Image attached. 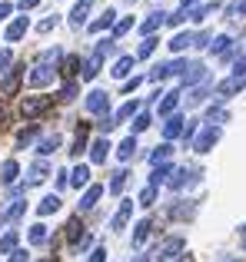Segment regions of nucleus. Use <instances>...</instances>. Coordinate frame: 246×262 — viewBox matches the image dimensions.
<instances>
[{
  "instance_id": "32",
  "label": "nucleus",
  "mask_w": 246,
  "mask_h": 262,
  "mask_svg": "<svg viewBox=\"0 0 246 262\" xmlns=\"http://www.w3.org/2000/svg\"><path fill=\"white\" fill-rule=\"evenodd\" d=\"M150 229H153V223H150V219H140L136 229H133V246H143V239L150 236Z\"/></svg>"
},
{
  "instance_id": "60",
  "label": "nucleus",
  "mask_w": 246,
  "mask_h": 262,
  "mask_svg": "<svg viewBox=\"0 0 246 262\" xmlns=\"http://www.w3.org/2000/svg\"><path fill=\"white\" fill-rule=\"evenodd\" d=\"M193 4H196V0H180V7H183V13H187V10H190V7H193Z\"/></svg>"
},
{
  "instance_id": "53",
  "label": "nucleus",
  "mask_w": 246,
  "mask_h": 262,
  "mask_svg": "<svg viewBox=\"0 0 246 262\" xmlns=\"http://www.w3.org/2000/svg\"><path fill=\"white\" fill-rule=\"evenodd\" d=\"M87 262H107V249H104V246H97V249L90 252V259H87Z\"/></svg>"
},
{
  "instance_id": "47",
  "label": "nucleus",
  "mask_w": 246,
  "mask_h": 262,
  "mask_svg": "<svg viewBox=\"0 0 246 262\" xmlns=\"http://www.w3.org/2000/svg\"><path fill=\"white\" fill-rule=\"evenodd\" d=\"M57 24H60V17H57V13H50L47 20H40V24H37V30H40V33H50Z\"/></svg>"
},
{
  "instance_id": "41",
  "label": "nucleus",
  "mask_w": 246,
  "mask_h": 262,
  "mask_svg": "<svg viewBox=\"0 0 246 262\" xmlns=\"http://www.w3.org/2000/svg\"><path fill=\"white\" fill-rule=\"evenodd\" d=\"M24 209H27V203H24V199H17V203H13L0 219H4V223H13V219H20V212H24Z\"/></svg>"
},
{
  "instance_id": "11",
  "label": "nucleus",
  "mask_w": 246,
  "mask_h": 262,
  "mask_svg": "<svg viewBox=\"0 0 246 262\" xmlns=\"http://www.w3.org/2000/svg\"><path fill=\"white\" fill-rule=\"evenodd\" d=\"M100 67H104V53L93 50V53H90V60H87V63L80 67V80H87V83H90V80L100 73Z\"/></svg>"
},
{
  "instance_id": "1",
  "label": "nucleus",
  "mask_w": 246,
  "mask_h": 262,
  "mask_svg": "<svg viewBox=\"0 0 246 262\" xmlns=\"http://www.w3.org/2000/svg\"><path fill=\"white\" fill-rule=\"evenodd\" d=\"M57 60H60V50H44L40 53V60H37V67L30 70V77H27V83L30 86H47L53 80V67H57Z\"/></svg>"
},
{
  "instance_id": "10",
  "label": "nucleus",
  "mask_w": 246,
  "mask_h": 262,
  "mask_svg": "<svg viewBox=\"0 0 246 262\" xmlns=\"http://www.w3.org/2000/svg\"><path fill=\"white\" fill-rule=\"evenodd\" d=\"M20 83H24V70H10L4 77V83H0V96H17Z\"/></svg>"
},
{
  "instance_id": "16",
  "label": "nucleus",
  "mask_w": 246,
  "mask_h": 262,
  "mask_svg": "<svg viewBox=\"0 0 246 262\" xmlns=\"http://www.w3.org/2000/svg\"><path fill=\"white\" fill-rule=\"evenodd\" d=\"M104 196V186H87L84 199H80V212H90L93 206H97V199Z\"/></svg>"
},
{
  "instance_id": "48",
  "label": "nucleus",
  "mask_w": 246,
  "mask_h": 262,
  "mask_svg": "<svg viewBox=\"0 0 246 262\" xmlns=\"http://www.w3.org/2000/svg\"><path fill=\"white\" fill-rule=\"evenodd\" d=\"M130 27H133V17H127V20H120V24H113V40H120L123 33L130 30Z\"/></svg>"
},
{
  "instance_id": "61",
  "label": "nucleus",
  "mask_w": 246,
  "mask_h": 262,
  "mask_svg": "<svg viewBox=\"0 0 246 262\" xmlns=\"http://www.w3.org/2000/svg\"><path fill=\"white\" fill-rule=\"evenodd\" d=\"M176 262H193V256H180V259H176Z\"/></svg>"
},
{
  "instance_id": "62",
  "label": "nucleus",
  "mask_w": 246,
  "mask_h": 262,
  "mask_svg": "<svg viewBox=\"0 0 246 262\" xmlns=\"http://www.w3.org/2000/svg\"><path fill=\"white\" fill-rule=\"evenodd\" d=\"M133 262H147V256H136V259H133Z\"/></svg>"
},
{
  "instance_id": "38",
  "label": "nucleus",
  "mask_w": 246,
  "mask_h": 262,
  "mask_svg": "<svg viewBox=\"0 0 246 262\" xmlns=\"http://www.w3.org/2000/svg\"><path fill=\"white\" fill-rule=\"evenodd\" d=\"M87 129H90V126H87V123H80V129H77V140H73V156H80V153L87 149Z\"/></svg>"
},
{
  "instance_id": "4",
  "label": "nucleus",
  "mask_w": 246,
  "mask_h": 262,
  "mask_svg": "<svg viewBox=\"0 0 246 262\" xmlns=\"http://www.w3.org/2000/svg\"><path fill=\"white\" fill-rule=\"evenodd\" d=\"M183 70H187V60H167V63H156L153 67V73H150V80H167V77H173V73H180L183 77Z\"/></svg>"
},
{
  "instance_id": "45",
  "label": "nucleus",
  "mask_w": 246,
  "mask_h": 262,
  "mask_svg": "<svg viewBox=\"0 0 246 262\" xmlns=\"http://www.w3.org/2000/svg\"><path fill=\"white\" fill-rule=\"evenodd\" d=\"M150 123H153V120H150L147 110H143V113H136V120H133V133H143V129H147Z\"/></svg>"
},
{
  "instance_id": "5",
  "label": "nucleus",
  "mask_w": 246,
  "mask_h": 262,
  "mask_svg": "<svg viewBox=\"0 0 246 262\" xmlns=\"http://www.w3.org/2000/svg\"><path fill=\"white\" fill-rule=\"evenodd\" d=\"M180 252H183V236H170L167 243H160L156 259L160 262H173V259H180Z\"/></svg>"
},
{
  "instance_id": "27",
  "label": "nucleus",
  "mask_w": 246,
  "mask_h": 262,
  "mask_svg": "<svg viewBox=\"0 0 246 262\" xmlns=\"http://www.w3.org/2000/svg\"><path fill=\"white\" fill-rule=\"evenodd\" d=\"M84 236H87V232H84V226H80V219H77V216H73L70 223H67V243H73V246H77Z\"/></svg>"
},
{
  "instance_id": "22",
  "label": "nucleus",
  "mask_w": 246,
  "mask_h": 262,
  "mask_svg": "<svg viewBox=\"0 0 246 262\" xmlns=\"http://www.w3.org/2000/svg\"><path fill=\"white\" fill-rule=\"evenodd\" d=\"M193 40H196V33H176V37L170 40V50H173V53H183L187 47H193Z\"/></svg>"
},
{
  "instance_id": "58",
  "label": "nucleus",
  "mask_w": 246,
  "mask_h": 262,
  "mask_svg": "<svg viewBox=\"0 0 246 262\" xmlns=\"http://www.w3.org/2000/svg\"><path fill=\"white\" fill-rule=\"evenodd\" d=\"M140 86V77H133V80H127V83H123V93H133V90Z\"/></svg>"
},
{
  "instance_id": "26",
  "label": "nucleus",
  "mask_w": 246,
  "mask_h": 262,
  "mask_svg": "<svg viewBox=\"0 0 246 262\" xmlns=\"http://www.w3.org/2000/svg\"><path fill=\"white\" fill-rule=\"evenodd\" d=\"M117 156H120L123 163L133 160V156H136V136H127V140L120 143V146H117Z\"/></svg>"
},
{
  "instance_id": "24",
  "label": "nucleus",
  "mask_w": 246,
  "mask_h": 262,
  "mask_svg": "<svg viewBox=\"0 0 246 262\" xmlns=\"http://www.w3.org/2000/svg\"><path fill=\"white\" fill-rule=\"evenodd\" d=\"M113 20H117V10H107L100 20H93V24H90V33H104V30H110Z\"/></svg>"
},
{
  "instance_id": "2",
  "label": "nucleus",
  "mask_w": 246,
  "mask_h": 262,
  "mask_svg": "<svg viewBox=\"0 0 246 262\" xmlns=\"http://www.w3.org/2000/svg\"><path fill=\"white\" fill-rule=\"evenodd\" d=\"M50 106H53L50 96H27V100L20 103V116H24V120H37V116H44Z\"/></svg>"
},
{
  "instance_id": "23",
  "label": "nucleus",
  "mask_w": 246,
  "mask_h": 262,
  "mask_svg": "<svg viewBox=\"0 0 246 262\" xmlns=\"http://www.w3.org/2000/svg\"><path fill=\"white\" fill-rule=\"evenodd\" d=\"M170 156H173V146H170V143H160V146L150 153V163H153V166H163Z\"/></svg>"
},
{
  "instance_id": "42",
  "label": "nucleus",
  "mask_w": 246,
  "mask_h": 262,
  "mask_svg": "<svg viewBox=\"0 0 246 262\" xmlns=\"http://www.w3.org/2000/svg\"><path fill=\"white\" fill-rule=\"evenodd\" d=\"M216 10V4H203V7H193V10H187V17L190 20H203L207 13H213Z\"/></svg>"
},
{
  "instance_id": "46",
  "label": "nucleus",
  "mask_w": 246,
  "mask_h": 262,
  "mask_svg": "<svg viewBox=\"0 0 246 262\" xmlns=\"http://www.w3.org/2000/svg\"><path fill=\"white\" fill-rule=\"evenodd\" d=\"M233 77H246V50L236 53V60H233Z\"/></svg>"
},
{
  "instance_id": "57",
  "label": "nucleus",
  "mask_w": 246,
  "mask_h": 262,
  "mask_svg": "<svg viewBox=\"0 0 246 262\" xmlns=\"http://www.w3.org/2000/svg\"><path fill=\"white\" fill-rule=\"evenodd\" d=\"M30 256H27V249H17V252H10V262H27Z\"/></svg>"
},
{
  "instance_id": "30",
  "label": "nucleus",
  "mask_w": 246,
  "mask_h": 262,
  "mask_svg": "<svg viewBox=\"0 0 246 262\" xmlns=\"http://www.w3.org/2000/svg\"><path fill=\"white\" fill-rule=\"evenodd\" d=\"M127 169H117V173H113V179H110V186H107V192H113V196H120L123 192V186H127Z\"/></svg>"
},
{
  "instance_id": "33",
  "label": "nucleus",
  "mask_w": 246,
  "mask_h": 262,
  "mask_svg": "<svg viewBox=\"0 0 246 262\" xmlns=\"http://www.w3.org/2000/svg\"><path fill=\"white\" fill-rule=\"evenodd\" d=\"M47 173H50L47 160H37V163L30 166V183H44V179H47Z\"/></svg>"
},
{
  "instance_id": "15",
  "label": "nucleus",
  "mask_w": 246,
  "mask_h": 262,
  "mask_svg": "<svg viewBox=\"0 0 246 262\" xmlns=\"http://www.w3.org/2000/svg\"><path fill=\"white\" fill-rule=\"evenodd\" d=\"M163 24H167V13H147V20L140 24V33H143V37H153Z\"/></svg>"
},
{
  "instance_id": "63",
  "label": "nucleus",
  "mask_w": 246,
  "mask_h": 262,
  "mask_svg": "<svg viewBox=\"0 0 246 262\" xmlns=\"http://www.w3.org/2000/svg\"><path fill=\"white\" fill-rule=\"evenodd\" d=\"M230 262H240V259H230Z\"/></svg>"
},
{
  "instance_id": "20",
  "label": "nucleus",
  "mask_w": 246,
  "mask_h": 262,
  "mask_svg": "<svg viewBox=\"0 0 246 262\" xmlns=\"http://www.w3.org/2000/svg\"><path fill=\"white\" fill-rule=\"evenodd\" d=\"M176 103H180V93H163V100H160V106H156V113L160 116H173V110H176Z\"/></svg>"
},
{
  "instance_id": "59",
  "label": "nucleus",
  "mask_w": 246,
  "mask_h": 262,
  "mask_svg": "<svg viewBox=\"0 0 246 262\" xmlns=\"http://www.w3.org/2000/svg\"><path fill=\"white\" fill-rule=\"evenodd\" d=\"M40 0H20V10H30V7H37Z\"/></svg>"
},
{
  "instance_id": "55",
  "label": "nucleus",
  "mask_w": 246,
  "mask_h": 262,
  "mask_svg": "<svg viewBox=\"0 0 246 262\" xmlns=\"http://www.w3.org/2000/svg\"><path fill=\"white\" fill-rule=\"evenodd\" d=\"M113 126H117V123H113V116H107V113H104V120H100V129H104V133H110Z\"/></svg>"
},
{
  "instance_id": "7",
  "label": "nucleus",
  "mask_w": 246,
  "mask_h": 262,
  "mask_svg": "<svg viewBox=\"0 0 246 262\" xmlns=\"http://www.w3.org/2000/svg\"><path fill=\"white\" fill-rule=\"evenodd\" d=\"M240 90H246V77H230L223 83H216V100H227V96L240 93Z\"/></svg>"
},
{
  "instance_id": "18",
  "label": "nucleus",
  "mask_w": 246,
  "mask_h": 262,
  "mask_svg": "<svg viewBox=\"0 0 246 262\" xmlns=\"http://www.w3.org/2000/svg\"><path fill=\"white\" fill-rule=\"evenodd\" d=\"M90 7H93V0H77V4H73V10H70V24L80 27L87 20V13H90Z\"/></svg>"
},
{
  "instance_id": "54",
  "label": "nucleus",
  "mask_w": 246,
  "mask_h": 262,
  "mask_svg": "<svg viewBox=\"0 0 246 262\" xmlns=\"http://www.w3.org/2000/svg\"><path fill=\"white\" fill-rule=\"evenodd\" d=\"M10 60H13V53H10V50H0V73H7Z\"/></svg>"
},
{
  "instance_id": "37",
  "label": "nucleus",
  "mask_w": 246,
  "mask_h": 262,
  "mask_svg": "<svg viewBox=\"0 0 246 262\" xmlns=\"http://www.w3.org/2000/svg\"><path fill=\"white\" fill-rule=\"evenodd\" d=\"M70 183L77 186V189H80V186H90V169H87V166H77L70 173Z\"/></svg>"
},
{
  "instance_id": "56",
  "label": "nucleus",
  "mask_w": 246,
  "mask_h": 262,
  "mask_svg": "<svg viewBox=\"0 0 246 262\" xmlns=\"http://www.w3.org/2000/svg\"><path fill=\"white\" fill-rule=\"evenodd\" d=\"M13 13V4H7V0H0V20H7Z\"/></svg>"
},
{
  "instance_id": "35",
  "label": "nucleus",
  "mask_w": 246,
  "mask_h": 262,
  "mask_svg": "<svg viewBox=\"0 0 246 262\" xmlns=\"http://www.w3.org/2000/svg\"><path fill=\"white\" fill-rule=\"evenodd\" d=\"M57 146H60V136L57 133H53V136H44V140H40V146H37V153L40 156H50Z\"/></svg>"
},
{
  "instance_id": "44",
  "label": "nucleus",
  "mask_w": 246,
  "mask_h": 262,
  "mask_svg": "<svg viewBox=\"0 0 246 262\" xmlns=\"http://www.w3.org/2000/svg\"><path fill=\"white\" fill-rule=\"evenodd\" d=\"M193 212H196V206L190 203V206H173V209H170V216H173V219H190Z\"/></svg>"
},
{
  "instance_id": "19",
  "label": "nucleus",
  "mask_w": 246,
  "mask_h": 262,
  "mask_svg": "<svg viewBox=\"0 0 246 262\" xmlns=\"http://www.w3.org/2000/svg\"><path fill=\"white\" fill-rule=\"evenodd\" d=\"M27 27H30V20H27V17H17V20H13L10 27H7V33H4V37H7V40L13 43V40H20V37L27 33Z\"/></svg>"
},
{
  "instance_id": "50",
  "label": "nucleus",
  "mask_w": 246,
  "mask_h": 262,
  "mask_svg": "<svg viewBox=\"0 0 246 262\" xmlns=\"http://www.w3.org/2000/svg\"><path fill=\"white\" fill-rule=\"evenodd\" d=\"M196 129H200V123H196V120H187V126H183V140H190V143H193Z\"/></svg>"
},
{
  "instance_id": "25",
  "label": "nucleus",
  "mask_w": 246,
  "mask_h": 262,
  "mask_svg": "<svg viewBox=\"0 0 246 262\" xmlns=\"http://www.w3.org/2000/svg\"><path fill=\"white\" fill-rule=\"evenodd\" d=\"M170 176H173V166H170V163H163V166H156L153 173H150V186L156 189V186H160V183H167Z\"/></svg>"
},
{
  "instance_id": "36",
  "label": "nucleus",
  "mask_w": 246,
  "mask_h": 262,
  "mask_svg": "<svg viewBox=\"0 0 246 262\" xmlns=\"http://www.w3.org/2000/svg\"><path fill=\"white\" fill-rule=\"evenodd\" d=\"M60 73H64V77H77V73H80V57H64Z\"/></svg>"
},
{
  "instance_id": "49",
  "label": "nucleus",
  "mask_w": 246,
  "mask_h": 262,
  "mask_svg": "<svg viewBox=\"0 0 246 262\" xmlns=\"http://www.w3.org/2000/svg\"><path fill=\"white\" fill-rule=\"evenodd\" d=\"M37 136V126H27V129H20V136H17V146H27V143Z\"/></svg>"
},
{
  "instance_id": "13",
  "label": "nucleus",
  "mask_w": 246,
  "mask_h": 262,
  "mask_svg": "<svg viewBox=\"0 0 246 262\" xmlns=\"http://www.w3.org/2000/svg\"><path fill=\"white\" fill-rule=\"evenodd\" d=\"M107 106H110V96H107L104 90L87 93V110H90V113H107Z\"/></svg>"
},
{
  "instance_id": "39",
  "label": "nucleus",
  "mask_w": 246,
  "mask_h": 262,
  "mask_svg": "<svg viewBox=\"0 0 246 262\" xmlns=\"http://www.w3.org/2000/svg\"><path fill=\"white\" fill-rule=\"evenodd\" d=\"M230 120V113L223 106H210V113H207V123L210 126H216V123H227Z\"/></svg>"
},
{
  "instance_id": "29",
  "label": "nucleus",
  "mask_w": 246,
  "mask_h": 262,
  "mask_svg": "<svg viewBox=\"0 0 246 262\" xmlns=\"http://www.w3.org/2000/svg\"><path fill=\"white\" fill-rule=\"evenodd\" d=\"M133 60H136V57H120L117 63H113V77H117V80L130 77V70H133Z\"/></svg>"
},
{
  "instance_id": "14",
  "label": "nucleus",
  "mask_w": 246,
  "mask_h": 262,
  "mask_svg": "<svg viewBox=\"0 0 246 262\" xmlns=\"http://www.w3.org/2000/svg\"><path fill=\"white\" fill-rule=\"evenodd\" d=\"M130 216H133V199H123L120 209H117V216L110 219V229H123V226L130 223Z\"/></svg>"
},
{
  "instance_id": "21",
  "label": "nucleus",
  "mask_w": 246,
  "mask_h": 262,
  "mask_svg": "<svg viewBox=\"0 0 246 262\" xmlns=\"http://www.w3.org/2000/svg\"><path fill=\"white\" fill-rule=\"evenodd\" d=\"M17 173H20L17 160H7L4 166H0V183H4V186H13V183H17Z\"/></svg>"
},
{
  "instance_id": "17",
  "label": "nucleus",
  "mask_w": 246,
  "mask_h": 262,
  "mask_svg": "<svg viewBox=\"0 0 246 262\" xmlns=\"http://www.w3.org/2000/svg\"><path fill=\"white\" fill-rule=\"evenodd\" d=\"M107 153H110V143H107V136H100V140L90 143V160H93V163H107Z\"/></svg>"
},
{
  "instance_id": "9",
  "label": "nucleus",
  "mask_w": 246,
  "mask_h": 262,
  "mask_svg": "<svg viewBox=\"0 0 246 262\" xmlns=\"http://www.w3.org/2000/svg\"><path fill=\"white\" fill-rule=\"evenodd\" d=\"M210 53H213V57H233V37H227V33H223V37H213L210 40Z\"/></svg>"
},
{
  "instance_id": "3",
  "label": "nucleus",
  "mask_w": 246,
  "mask_h": 262,
  "mask_svg": "<svg viewBox=\"0 0 246 262\" xmlns=\"http://www.w3.org/2000/svg\"><path fill=\"white\" fill-rule=\"evenodd\" d=\"M216 143H220V126H210V123H203L200 133L193 136V149H196V153H210Z\"/></svg>"
},
{
  "instance_id": "34",
  "label": "nucleus",
  "mask_w": 246,
  "mask_h": 262,
  "mask_svg": "<svg viewBox=\"0 0 246 262\" xmlns=\"http://www.w3.org/2000/svg\"><path fill=\"white\" fill-rule=\"evenodd\" d=\"M133 113H140V103H123V106L113 113V123H123V120H130Z\"/></svg>"
},
{
  "instance_id": "8",
  "label": "nucleus",
  "mask_w": 246,
  "mask_h": 262,
  "mask_svg": "<svg viewBox=\"0 0 246 262\" xmlns=\"http://www.w3.org/2000/svg\"><path fill=\"white\" fill-rule=\"evenodd\" d=\"M183 86H193V83H207V67L203 63H187V70H183Z\"/></svg>"
},
{
  "instance_id": "43",
  "label": "nucleus",
  "mask_w": 246,
  "mask_h": 262,
  "mask_svg": "<svg viewBox=\"0 0 246 262\" xmlns=\"http://www.w3.org/2000/svg\"><path fill=\"white\" fill-rule=\"evenodd\" d=\"M153 50H156V37H147V40L140 43V50H136V60H147Z\"/></svg>"
},
{
  "instance_id": "28",
  "label": "nucleus",
  "mask_w": 246,
  "mask_h": 262,
  "mask_svg": "<svg viewBox=\"0 0 246 262\" xmlns=\"http://www.w3.org/2000/svg\"><path fill=\"white\" fill-rule=\"evenodd\" d=\"M27 243H30V246H44V243H47V226H44V223L30 226V232H27Z\"/></svg>"
},
{
  "instance_id": "6",
  "label": "nucleus",
  "mask_w": 246,
  "mask_h": 262,
  "mask_svg": "<svg viewBox=\"0 0 246 262\" xmlns=\"http://www.w3.org/2000/svg\"><path fill=\"white\" fill-rule=\"evenodd\" d=\"M196 179H200V176H196V169L180 166V169H173V176L167 179V186H170V189H183V186H193Z\"/></svg>"
},
{
  "instance_id": "40",
  "label": "nucleus",
  "mask_w": 246,
  "mask_h": 262,
  "mask_svg": "<svg viewBox=\"0 0 246 262\" xmlns=\"http://www.w3.org/2000/svg\"><path fill=\"white\" fill-rule=\"evenodd\" d=\"M0 252H7V256H10V252H17V232H7V236H0Z\"/></svg>"
},
{
  "instance_id": "51",
  "label": "nucleus",
  "mask_w": 246,
  "mask_h": 262,
  "mask_svg": "<svg viewBox=\"0 0 246 262\" xmlns=\"http://www.w3.org/2000/svg\"><path fill=\"white\" fill-rule=\"evenodd\" d=\"M153 199H156V189H153V186H147V189L140 192V206H153Z\"/></svg>"
},
{
  "instance_id": "52",
  "label": "nucleus",
  "mask_w": 246,
  "mask_h": 262,
  "mask_svg": "<svg viewBox=\"0 0 246 262\" xmlns=\"http://www.w3.org/2000/svg\"><path fill=\"white\" fill-rule=\"evenodd\" d=\"M77 90H80V86H77V83L70 80V83H67L64 90H60V100H73V96H77Z\"/></svg>"
},
{
  "instance_id": "31",
  "label": "nucleus",
  "mask_w": 246,
  "mask_h": 262,
  "mask_svg": "<svg viewBox=\"0 0 246 262\" xmlns=\"http://www.w3.org/2000/svg\"><path fill=\"white\" fill-rule=\"evenodd\" d=\"M57 209H60V196H57V192H53V196H44V203L37 206L40 216H50V212H57Z\"/></svg>"
},
{
  "instance_id": "12",
  "label": "nucleus",
  "mask_w": 246,
  "mask_h": 262,
  "mask_svg": "<svg viewBox=\"0 0 246 262\" xmlns=\"http://www.w3.org/2000/svg\"><path fill=\"white\" fill-rule=\"evenodd\" d=\"M183 126H187V120H183L180 113L167 116V123H163V136H167V143L176 140V136H183Z\"/></svg>"
}]
</instances>
